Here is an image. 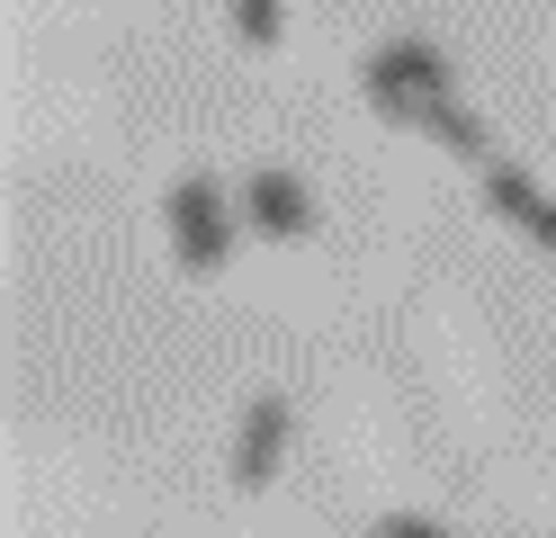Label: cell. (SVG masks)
<instances>
[{
  "mask_svg": "<svg viewBox=\"0 0 556 538\" xmlns=\"http://www.w3.org/2000/svg\"><path fill=\"white\" fill-rule=\"evenodd\" d=\"M170 251H180V270H225V251H233V225H225V198H216V179H180V189H170Z\"/></svg>",
  "mask_w": 556,
  "mask_h": 538,
  "instance_id": "1",
  "label": "cell"
},
{
  "mask_svg": "<svg viewBox=\"0 0 556 538\" xmlns=\"http://www.w3.org/2000/svg\"><path fill=\"white\" fill-rule=\"evenodd\" d=\"M233 36H242V46H278V0H233Z\"/></svg>",
  "mask_w": 556,
  "mask_h": 538,
  "instance_id": "7",
  "label": "cell"
},
{
  "mask_svg": "<svg viewBox=\"0 0 556 538\" xmlns=\"http://www.w3.org/2000/svg\"><path fill=\"white\" fill-rule=\"evenodd\" d=\"M368 90H448V63L431 46H413V36H395V46L368 54Z\"/></svg>",
  "mask_w": 556,
  "mask_h": 538,
  "instance_id": "6",
  "label": "cell"
},
{
  "mask_svg": "<svg viewBox=\"0 0 556 538\" xmlns=\"http://www.w3.org/2000/svg\"><path fill=\"white\" fill-rule=\"evenodd\" d=\"M484 207H494V215H511V225L530 234V242H547V251H556V198L539 189L530 171H511V162H494V171H484Z\"/></svg>",
  "mask_w": 556,
  "mask_h": 538,
  "instance_id": "5",
  "label": "cell"
},
{
  "mask_svg": "<svg viewBox=\"0 0 556 538\" xmlns=\"http://www.w3.org/2000/svg\"><path fill=\"white\" fill-rule=\"evenodd\" d=\"M242 215H252L261 234H278V242H305V234H315V198H305L288 171H269V162L242 179Z\"/></svg>",
  "mask_w": 556,
  "mask_h": 538,
  "instance_id": "3",
  "label": "cell"
},
{
  "mask_svg": "<svg viewBox=\"0 0 556 538\" xmlns=\"http://www.w3.org/2000/svg\"><path fill=\"white\" fill-rule=\"evenodd\" d=\"M368 99L387 108L395 126H413V135H431L440 153H458V162H484V126H476V117H467V108L448 99V90H368Z\"/></svg>",
  "mask_w": 556,
  "mask_h": 538,
  "instance_id": "2",
  "label": "cell"
},
{
  "mask_svg": "<svg viewBox=\"0 0 556 538\" xmlns=\"http://www.w3.org/2000/svg\"><path fill=\"white\" fill-rule=\"evenodd\" d=\"M278 449H288V404H278V395H261V404L242 413V430H233V485L261 493V485L278 476Z\"/></svg>",
  "mask_w": 556,
  "mask_h": 538,
  "instance_id": "4",
  "label": "cell"
},
{
  "mask_svg": "<svg viewBox=\"0 0 556 538\" xmlns=\"http://www.w3.org/2000/svg\"><path fill=\"white\" fill-rule=\"evenodd\" d=\"M377 538H448V529L422 521V512H387V521H377Z\"/></svg>",
  "mask_w": 556,
  "mask_h": 538,
  "instance_id": "8",
  "label": "cell"
}]
</instances>
